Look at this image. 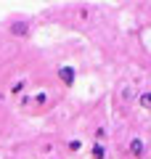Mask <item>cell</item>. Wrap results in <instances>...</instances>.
<instances>
[{"instance_id": "6da1fadb", "label": "cell", "mask_w": 151, "mask_h": 159, "mask_svg": "<svg viewBox=\"0 0 151 159\" xmlns=\"http://www.w3.org/2000/svg\"><path fill=\"white\" fill-rule=\"evenodd\" d=\"M127 154H130L133 159H143L146 154H149V148H146V141H143V138H138V135L130 138V143H127Z\"/></svg>"}, {"instance_id": "7a4b0ae2", "label": "cell", "mask_w": 151, "mask_h": 159, "mask_svg": "<svg viewBox=\"0 0 151 159\" xmlns=\"http://www.w3.org/2000/svg\"><path fill=\"white\" fill-rule=\"evenodd\" d=\"M56 74H58V80L64 82V88H72L74 82H77V69L74 66H61V69H56Z\"/></svg>"}, {"instance_id": "ba28073f", "label": "cell", "mask_w": 151, "mask_h": 159, "mask_svg": "<svg viewBox=\"0 0 151 159\" xmlns=\"http://www.w3.org/2000/svg\"><path fill=\"white\" fill-rule=\"evenodd\" d=\"M106 135H109V133H106V127H98V130H95V141H103Z\"/></svg>"}, {"instance_id": "277c9868", "label": "cell", "mask_w": 151, "mask_h": 159, "mask_svg": "<svg viewBox=\"0 0 151 159\" xmlns=\"http://www.w3.org/2000/svg\"><path fill=\"white\" fill-rule=\"evenodd\" d=\"M90 159H106V146L101 141L93 143V148H90Z\"/></svg>"}, {"instance_id": "8992f818", "label": "cell", "mask_w": 151, "mask_h": 159, "mask_svg": "<svg viewBox=\"0 0 151 159\" xmlns=\"http://www.w3.org/2000/svg\"><path fill=\"white\" fill-rule=\"evenodd\" d=\"M66 151H69V154H77V151H82V141H80V138H69V143H66Z\"/></svg>"}, {"instance_id": "52a82bcc", "label": "cell", "mask_w": 151, "mask_h": 159, "mask_svg": "<svg viewBox=\"0 0 151 159\" xmlns=\"http://www.w3.org/2000/svg\"><path fill=\"white\" fill-rule=\"evenodd\" d=\"M24 90H27V80H19V82L11 85V96H21Z\"/></svg>"}, {"instance_id": "5b68a950", "label": "cell", "mask_w": 151, "mask_h": 159, "mask_svg": "<svg viewBox=\"0 0 151 159\" xmlns=\"http://www.w3.org/2000/svg\"><path fill=\"white\" fill-rule=\"evenodd\" d=\"M138 103H140V109H143V111H151V90L138 93Z\"/></svg>"}, {"instance_id": "3957f363", "label": "cell", "mask_w": 151, "mask_h": 159, "mask_svg": "<svg viewBox=\"0 0 151 159\" xmlns=\"http://www.w3.org/2000/svg\"><path fill=\"white\" fill-rule=\"evenodd\" d=\"M29 32H32V27H29V21H24V19L11 24V34H13V37H27Z\"/></svg>"}]
</instances>
